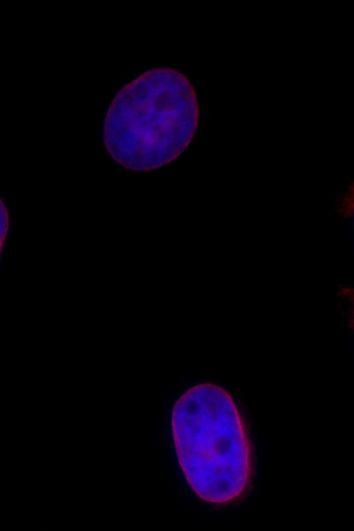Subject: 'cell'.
Returning a JSON list of instances; mask_svg holds the SVG:
<instances>
[{
  "instance_id": "6da1fadb",
  "label": "cell",
  "mask_w": 354,
  "mask_h": 531,
  "mask_svg": "<svg viewBox=\"0 0 354 531\" xmlns=\"http://www.w3.org/2000/svg\"><path fill=\"white\" fill-rule=\"evenodd\" d=\"M199 120L197 93L189 79L174 68H153L114 96L104 120L103 142L119 165L150 171L187 149Z\"/></svg>"
},
{
  "instance_id": "7a4b0ae2",
  "label": "cell",
  "mask_w": 354,
  "mask_h": 531,
  "mask_svg": "<svg viewBox=\"0 0 354 531\" xmlns=\"http://www.w3.org/2000/svg\"><path fill=\"white\" fill-rule=\"evenodd\" d=\"M174 409L209 437L173 415L178 458L193 490L212 503L240 496L252 476V452L241 417L229 393L215 384H198L184 392Z\"/></svg>"
}]
</instances>
